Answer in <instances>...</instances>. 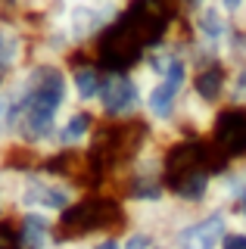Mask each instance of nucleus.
Listing matches in <instances>:
<instances>
[{
	"mask_svg": "<svg viewBox=\"0 0 246 249\" xmlns=\"http://www.w3.org/2000/svg\"><path fill=\"white\" fill-rule=\"evenodd\" d=\"M19 240L22 249H44L50 240V221L41 212H28L19 224Z\"/></svg>",
	"mask_w": 246,
	"mask_h": 249,
	"instance_id": "4",
	"label": "nucleus"
},
{
	"mask_svg": "<svg viewBox=\"0 0 246 249\" xmlns=\"http://www.w3.org/2000/svg\"><path fill=\"white\" fill-rule=\"evenodd\" d=\"M128 249H150V237H143V233H134V237L128 240Z\"/></svg>",
	"mask_w": 246,
	"mask_h": 249,
	"instance_id": "10",
	"label": "nucleus"
},
{
	"mask_svg": "<svg viewBox=\"0 0 246 249\" xmlns=\"http://www.w3.org/2000/svg\"><path fill=\"white\" fill-rule=\"evenodd\" d=\"M187 3H193V6H199V3H203V0H187Z\"/></svg>",
	"mask_w": 246,
	"mask_h": 249,
	"instance_id": "13",
	"label": "nucleus"
},
{
	"mask_svg": "<svg viewBox=\"0 0 246 249\" xmlns=\"http://www.w3.org/2000/svg\"><path fill=\"white\" fill-rule=\"evenodd\" d=\"M94 249H119V243H115V240H103V243H97Z\"/></svg>",
	"mask_w": 246,
	"mask_h": 249,
	"instance_id": "11",
	"label": "nucleus"
},
{
	"mask_svg": "<svg viewBox=\"0 0 246 249\" xmlns=\"http://www.w3.org/2000/svg\"><path fill=\"white\" fill-rule=\"evenodd\" d=\"M181 84H184V66H181V62H172L168 72H165V78H162V84L150 93V109H153V112H156V115H168V112H172V103H175V97H178Z\"/></svg>",
	"mask_w": 246,
	"mask_h": 249,
	"instance_id": "3",
	"label": "nucleus"
},
{
	"mask_svg": "<svg viewBox=\"0 0 246 249\" xmlns=\"http://www.w3.org/2000/svg\"><path fill=\"white\" fill-rule=\"evenodd\" d=\"M100 100H103L106 112L122 115V112H128V109L137 103V88H134L131 78H125V75L109 78V81L103 84V90H100Z\"/></svg>",
	"mask_w": 246,
	"mask_h": 249,
	"instance_id": "2",
	"label": "nucleus"
},
{
	"mask_svg": "<svg viewBox=\"0 0 246 249\" xmlns=\"http://www.w3.org/2000/svg\"><path fill=\"white\" fill-rule=\"evenodd\" d=\"M19 202L28 206V209H50V212H56V209L69 206V190L59 187V184H53V181L28 178L19 190Z\"/></svg>",
	"mask_w": 246,
	"mask_h": 249,
	"instance_id": "1",
	"label": "nucleus"
},
{
	"mask_svg": "<svg viewBox=\"0 0 246 249\" xmlns=\"http://www.w3.org/2000/svg\"><path fill=\"white\" fill-rule=\"evenodd\" d=\"M0 249H22V240H19V231L13 224L0 221Z\"/></svg>",
	"mask_w": 246,
	"mask_h": 249,
	"instance_id": "8",
	"label": "nucleus"
},
{
	"mask_svg": "<svg viewBox=\"0 0 246 249\" xmlns=\"http://www.w3.org/2000/svg\"><path fill=\"white\" fill-rule=\"evenodd\" d=\"M221 237V218H209V221L190 228V233L184 237V246L187 249H212Z\"/></svg>",
	"mask_w": 246,
	"mask_h": 249,
	"instance_id": "5",
	"label": "nucleus"
},
{
	"mask_svg": "<svg viewBox=\"0 0 246 249\" xmlns=\"http://www.w3.org/2000/svg\"><path fill=\"white\" fill-rule=\"evenodd\" d=\"M225 249H246V237L243 233H230V237H225Z\"/></svg>",
	"mask_w": 246,
	"mask_h": 249,
	"instance_id": "9",
	"label": "nucleus"
},
{
	"mask_svg": "<svg viewBox=\"0 0 246 249\" xmlns=\"http://www.w3.org/2000/svg\"><path fill=\"white\" fill-rule=\"evenodd\" d=\"M240 3H243V0H225V6H228V10H237Z\"/></svg>",
	"mask_w": 246,
	"mask_h": 249,
	"instance_id": "12",
	"label": "nucleus"
},
{
	"mask_svg": "<svg viewBox=\"0 0 246 249\" xmlns=\"http://www.w3.org/2000/svg\"><path fill=\"white\" fill-rule=\"evenodd\" d=\"M88 131H90V115L88 112H75L72 119L59 128V140H63V143H78V140L88 137Z\"/></svg>",
	"mask_w": 246,
	"mask_h": 249,
	"instance_id": "6",
	"label": "nucleus"
},
{
	"mask_svg": "<svg viewBox=\"0 0 246 249\" xmlns=\"http://www.w3.org/2000/svg\"><path fill=\"white\" fill-rule=\"evenodd\" d=\"M72 81H75V90H78V97H84V100L100 97V90H103V84H100V75L94 72V69H78Z\"/></svg>",
	"mask_w": 246,
	"mask_h": 249,
	"instance_id": "7",
	"label": "nucleus"
}]
</instances>
